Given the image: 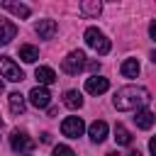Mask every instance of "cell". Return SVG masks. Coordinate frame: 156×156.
Returning <instances> with one entry per match:
<instances>
[{"mask_svg":"<svg viewBox=\"0 0 156 156\" xmlns=\"http://www.w3.org/2000/svg\"><path fill=\"white\" fill-rule=\"evenodd\" d=\"M83 129H85V124H83L80 117H66L61 122V134L68 136V139H78L83 134Z\"/></svg>","mask_w":156,"mask_h":156,"instance_id":"6","label":"cell"},{"mask_svg":"<svg viewBox=\"0 0 156 156\" xmlns=\"http://www.w3.org/2000/svg\"><path fill=\"white\" fill-rule=\"evenodd\" d=\"M37 34H39L41 39H51V37L56 34V22H54V20H39Z\"/></svg>","mask_w":156,"mask_h":156,"instance_id":"13","label":"cell"},{"mask_svg":"<svg viewBox=\"0 0 156 156\" xmlns=\"http://www.w3.org/2000/svg\"><path fill=\"white\" fill-rule=\"evenodd\" d=\"M34 78L39 80V85H41V88H44V85L56 83V73H54V68H49V66H39V68L34 71Z\"/></svg>","mask_w":156,"mask_h":156,"instance_id":"11","label":"cell"},{"mask_svg":"<svg viewBox=\"0 0 156 156\" xmlns=\"http://www.w3.org/2000/svg\"><path fill=\"white\" fill-rule=\"evenodd\" d=\"M0 73H2V78H7V80H12V83H20V80H24V73H22V68L10 58V56H0Z\"/></svg>","mask_w":156,"mask_h":156,"instance_id":"4","label":"cell"},{"mask_svg":"<svg viewBox=\"0 0 156 156\" xmlns=\"http://www.w3.org/2000/svg\"><path fill=\"white\" fill-rule=\"evenodd\" d=\"M85 63H88V61H85V54H83L80 49H76V51H71V54L61 61V68H63L68 76H78V73L85 68Z\"/></svg>","mask_w":156,"mask_h":156,"instance_id":"3","label":"cell"},{"mask_svg":"<svg viewBox=\"0 0 156 156\" xmlns=\"http://www.w3.org/2000/svg\"><path fill=\"white\" fill-rule=\"evenodd\" d=\"M119 71H122V76H124V78H136L141 68H139V61H136V58H124Z\"/></svg>","mask_w":156,"mask_h":156,"instance_id":"17","label":"cell"},{"mask_svg":"<svg viewBox=\"0 0 156 156\" xmlns=\"http://www.w3.org/2000/svg\"><path fill=\"white\" fill-rule=\"evenodd\" d=\"M107 156H122V154H117V151H110V154H107Z\"/></svg>","mask_w":156,"mask_h":156,"instance_id":"26","label":"cell"},{"mask_svg":"<svg viewBox=\"0 0 156 156\" xmlns=\"http://www.w3.org/2000/svg\"><path fill=\"white\" fill-rule=\"evenodd\" d=\"M20 58H22L24 63H34V61L39 58V49L32 46V44H22V46H20Z\"/></svg>","mask_w":156,"mask_h":156,"instance_id":"18","label":"cell"},{"mask_svg":"<svg viewBox=\"0 0 156 156\" xmlns=\"http://www.w3.org/2000/svg\"><path fill=\"white\" fill-rule=\"evenodd\" d=\"M41 141H44V144H49V141H51V134H49V132H44V134H41Z\"/></svg>","mask_w":156,"mask_h":156,"instance_id":"25","label":"cell"},{"mask_svg":"<svg viewBox=\"0 0 156 156\" xmlns=\"http://www.w3.org/2000/svg\"><path fill=\"white\" fill-rule=\"evenodd\" d=\"M107 88H110V80L102 78V76H93V78L85 80V90H88L90 95H102Z\"/></svg>","mask_w":156,"mask_h":156,"instance_id":"8","label":"cell"},{"mask_svg":"<svg viewBox=\"0 0 156 156\" xmlns=\"http://www.w3.org/2000/svg\"><path fill=\"white\" fill-rule=\"evenodd\" d=\"M85 66H88V68H90V71H95V73H98V71H100V63H98V61H90V63H85Z\"/></svg>","mask_w":156,"mask_h":156,"instance_id":"22","label":"cell"},{"mask_svg":"<svg viewBox=\"0 0 156 156\" xmlns=\"http://www.w3.org/2000/svg\"><path fill=\"white\" fill-rule=\"evenodd\" d=\"M10 112L12 115H22L24 110H27V102H24V95L22 93H10Z\"/></svg>","mask_w":156,"mask_h":156,"instance_id":"15","label":"cell"},{"mask_svg":"<svg viewBox=\"0 0 156 156\" xmlns=\"http://www.w3.org/2000/svg\"><path fill=\"white\" fill-rule=\"evenodd\" d=\"M134 122H136L139 129H151V127H154V112H151V110H136Z\"/></svg>","mask_w":156,"mask_h":156,"instance_id":"16","label":"cell"},{"mask_svg":"<svg viewBox=\"0 0 156 156\" xmlns=\"http://www.w3.org/2000/svg\"><path fill=\"white\" fill-rule=\"evenodd\" d=\"M151 98H149V90L146 88H141V85H127V88H119L117 93H115V107L117 110H122V112H127V110H139V107H144L146 102H149Z\"/></svg>","mask_w":156,"mask_h":156,"instance_id":"1","label":"cell"},{"mask_svg":"<svg viewBox=\"0 0 156 156\" xmlns=\"http://www.w3.org/2000/svg\"><path fill=\"white\" fill-rule=\"evenodd\" d=\"M15 37H17V27L10 20H2L0 17V44H10Z\"/></svg>","mask_w":156,"mask_h":156,"instance_id":"10","label":"cell"},{"mask_svg":"<svg viewBox=\"0 0 156 156\" xmlns=\"http://www.w3.org/2000/svg\"><path fill=\"white\" fill-rule=\"evenodd\" d=\"M85 44L90 46V49H95L100 56H105V54H110V49H112V44H110V39L98 29V27H88L85 29Z\"/></svg>","mask_w":156,"mask_h":156,"instance_id":"2","label":"cell"},{"mask_svg":"<svg viewBox=\"0 0 156 156\" xmlns=\"http://www.w3.org/2000/svg\"><path fill=\"white\" fill-rule=\"evenodd\" d=\"M149 34H151V39H156V22L149 24Z\"/></svg>","mask_w":156,"mask_h":156,"instance_id":"23","label":"cell"},{"mask_svg":"<svg viewBox=\"0 0 156 156\" xmlns=\"http://www.w3.org/2000/svg\"><path fill=\"white\" fill-rule=\"evenodd\" d=\"M0 127H2V119H0Z\"/></svg>","mask_w":156,"mask_h":156,"instance_id":"29","label":"cell"},{"mask_svg":"<svg viewBox=\"0 0 156 156\" xmlns=\"http://www.w3.org/2000/svg\"><path fill=\"white\" fill-rule=\"evenodd\" d=\"M29 102H32L34 107L44 110V107H49V102H51V93H49L46 88L37 85V88H32V90H29Z\"/></svg>","mask_w":156,"mask_h":156,"instance_id":"7","label":"cell"},{"mask_svg":"<svg viewBox=\"0 0 156 156\" xmlns=\"http://www.w3.org/2000/svg\"><path fill=\"white\" fill-rule=\"evenodd\" d=\"M2 90H5V85H2V80H0V93H2Z\"/></svg>","mask_w":156,"mask_h":156,"instance_id":"28","label":"cell"},{"mask_svg":"<svg viewBox=\"0 0 156 156\" xmlns=\"http://www.w3.org/2000/svg\"><path fill=\"white\" fill-rule=\"evenodd\" d=\"M88 134H90V139H93L95 144L105 141V139H107V122H102V119H95V122L88 127Z\"/></svg>","mask_w":156,"mask_h":156,"instance_id":"9","label":"cell"},{"mask_svg":"<svg viewBox=\"0 0 156 156\" xmlns=\"http://www.w3.org/2000/svg\"><path fill=\"white\" fill-rule=\"evenodd\" d=\"M115 139H117V144H122V146L132 144V134H129V129H127L124 124H117V127H115Z\"/></svg>","mask_w":156,"mask_h":156,"instance_id":"20","label":"cell"},{"mask_svg":"<svg viewBox=\"0 0 156 156\" xmlns=\"http://www.w3.org/2000/svg\"><path fill=\"white\" fill-rule=\"evenodd\" d=\"M10 146H12V151H17V154H27V151H32V149H34V139H29V136H27V132L15 129V132H12V136H10Z\"/></svg>","mask_w":156,"mask_h":156,"instance_id":"5","label":"cell"},{"mask_svg":"<svg viewBox=\"0 0 156 156\" xmlns=\"http://www.w3.org/2000/svg\"><path fill=\"white\" fill-rule=\"evenodd\" d=\"M129 156H141V154H139V151H132V154H129Z\"/></svg>","mask_w":156,"mask_h":156,"instance_id":"27","label":"cell"},{"mask_svg":"<svg viewBox=\"0 0 156 156\" xmlns=\"http://www.w3.org/2000/svg\"><path fill=\"white\" fill-rule=\"evenodd\" d=\"M100 10H102V5H100L98 0H85V2H80V12L88 15V17H98Z\"/></svg>","mask_w":156,"mask_h":156,"instance_id":"19","label":"cell"},{"mask_svg":"<svg viewBox=\"0 0 156 156\" xmlns=\"http://www.w3.org/2000/svg\"><path fill=\"white\" fill-rule=\"evenodd\" d=\"M2 7H5V10H10L12 15H17V17H22V20L32 15V10H29L27 5H22V2H12V0H2Z\"/></svg>","mask_w":156,"mask_h":156,"instance_id":"12","label":"cell"},{"mask_svg":"<svg viewBox=\"0 0 156 156\" xmlns=\"http://www.w3.org/2000/svg\"><path fill=\"white\" fill-rule=\"evenodd\" d=\"M63 105H66L68 110H80V107H83V95H80L78 90H66Z\"/></svg>","mask_w":156,"mask_h":156,"instance_id":"14","label":"cell"},{"mask_svg":"<svg viewBox=\"0 0 156 156\" xmlns=\"http://www.w3.org/2000/svg\"><path fill=\"white\" fill-rule=\"evenodd\" d=\"M51 156H76V151L71 146H66V144H58V146H54V154Z\"/></svg>","mask_w":156,"mask_h":156,"instance_id":"21","label":"cell"},{"mask_svg":"<svg viewBox=\"0 0 156 156\" xmlns=\"http://www.w3.org/2000/svg\"><path fill=\"white\" fill-rule=\"evenodd\" d=\"M149 151H151V156H156V141H154V139L149 141Z\"/></svg>","mask_w":156,"mask_h":156,"instance_id":"24","label":"cell"}]
</instances>
